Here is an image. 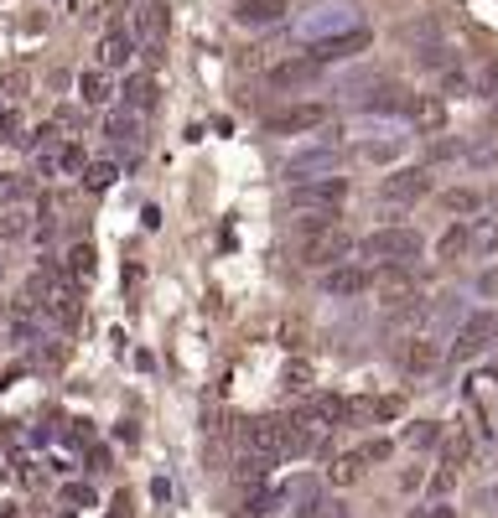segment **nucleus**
Here are the masks:
<instances>
[{"instance_id":"ddd939ff","label":"nucleus","mask_w":498,"mask_h":518,"mask_svg":"<svg viewBox=\"0 0 498 518\" xmlns=\"http://www.w3.org/2000/svg\"><path fill=\"white\" fill-rule=\"evenodd\" d=\"M431 192V171L426 166H405V171H394L390 182H384V203L405 207V203H420Z\"/></svg>"},{"instance_id":"7c9ffc66","label":"nucleus","mask_w":498,"mask_h":518,"mask_svg":"<svg viewBox=\"0 0 498 518\" xmlns=\"http://www.w3.org/2000/svg\"><path fill=\"white\" fill-rule=\"evenodd\" d=\"M436 203L447 207V213H477V192H473V186H447Z\"/></svg>"},{"instance_id":"c03bdc74","label":"nucleus","mask_w":498,"mask_h":518,"mask_svg":"<svg viewBox=\"0 0 498 518\" xmlns=\"http://www.w3.org/2000/svg\"><path fill=\"white\" fill-rule=\"evenodd\" d=\"M364 156H369V161H390L394 145H390V141H374V145H364Z\"/></svg>"},{"instance_id":"6ab92c4d","label":"nucleus","mask_w":498,"mask_h":518,"mask_svg":"<svg viewBox=\"0 0 498 518\" xmlns=\"http://www.w3.org/2000/svg\"><path fill=\"white\" fill-rule=\"evenodd\" d=\"M78 99L88 104V109H109V104H115V78H109L104 68H88L78 78Z\"/></svg>"},{"instance_id":"6e6552de","label":"nucleus","mask_w":498,"mask_h":518,"mask_svg":"<svg viewBox=\"0 0 498 518\" xmlns=\"http://www.w3.org/2000/svg\"><path fill=\"white\" fill-rule=\"evenodd\" d=\"M374 286V269L369 265H332V269H322V290L327 295H337V301H353V295H364V290Z\"/></svg>"},{"instance_id":"4468645a","label":"nucleus","mask_w":498,"mask_h":518,"mask_svg":"<svg viewBox=\"0 0 498 518\" xmlns=\"http://www.w3.org/2000/svg\"><path fill=\"white\" fill-rule=\"evenodd\" d=\"M358 104H364L369 114H410L415 94L405 88V83H374V88H369Z\"/></svg>"},{"instance_id":"a878e982","label":"nucleus","mask_w":498,"mask_h":518,"mask_svg":"<svg viewBox=\"0 0 498 518\" xmlns=\"http://www.w3.org/2000/svg\"><path fill=\"white\" fill-rule=\"evenodd\" d=\"M462 254H467V223H452L441 239H436V259L452 265V259H462Z\"/></svg>"},{"instance_id":"cd10ccee","label":"nucleus","mask_w":498,"mask_h":518,"mask_svg":"<svg viewBox=\"0 0 498 518\" xmlns=\"http://www.w3.org/2000/svg\"><path fill=\"white\" fill-rule=\"evenodd\" d=\"M358 472H364V456H358V446H353V451H343L337 461H332L327 482H332V487H348V482H353Z\"/></svg>"},{"instance_id":"dca6fc26","label":"nucleus","mask_w":498,"mask_h":518,"mask_svg":"<svg viewBox=\"0 0 498 518\" xmlns=\"http://www.w3.org/2000/svg\"><path fill=\"white\" fill-rule=\"evenodd\" d=\"M94 52H99V68H104V73L130 68V58H135V37H130V32H104Z\"/></svg>"},{"instance_id":"4c0bfd02","label":"nucleus","mask_w":498,"mask_h":518,"mask_svg":"<svg viewBox=\"0 0 498 518\" xmlns=\"http://www.w3.org/2000/svg\"><path fill=\"white\" fill-rule=\"evenodd\" d=\"M477 94H498V58L483 62V73H477Z\"/></svg>"},{"instance_id":"c756f323","label":"nucleus","mask_w":498,"mask_h":518,"mask_svg":"<svg viewBox=\"0 0 498 518\" xmlns=\"http://www.w3.org/2000/svg\"><path fill=\"white\" fill-rule=\"evenodd\" d=\"M32 197V177H16V171H0V203H26Z\"/></svg>"},{"instance_id":"79ce46f5","label":"nucleus","mask_w":498,"mask_h":518,"mask_svg":"<svg viewBox=\"0 0 498 518\" xmlns=\"http://www.w3.org/2000/svg\"><path fill=\"white\" fill-rule=\"evenodd\" d=\"M420 62H426V68H441V73H447V68H452V52H441V47H426V52H420Z\"/></svg>"},{"instance_id":"72a5a7b5","label":"nucleus","mask_w":498,"mask_h":518,"mask_svg":"<svg viewBox=\"0 0 498 518\" xmlns=\"http://www.w3.org/2000/svg\"><path fill=\"white\" fill-rule=\"evenodd\" d=\"M358 456H364V467H369V461H390L394 441H364V446H358Z\"/></svg>"},{"instance_id":"c9c22d12","label":"nucleus","mask_w":498,"mask_h":518,"mask_svg":"<svg viewBox=\"0 0 498 518\" xmlns=\"http://www.w3.org/2000/svg\"><path fill=\"white\" fill-rule=\"evenodd\" d=\"M26 228H32V218H26V213H5V218H0V233H5V239H21V233H26Z\"/></svg>"},{"instance_id":"aec40b11","label":"nucleus","mask_w":498,"mask_h":518,"mask_svg":"<svg viewBox=\"0 0 498 518\" xmlns=\"http://www.w3.org/2000/svg\"><path fill=\"white\" fill-rule=\"evenodd\" d=\"M467 254H477V259L498 254V218H473L467 223Z\"/></svg>"},{"instance_id":"bb28decb","label":"nucleus","mask_w":498,"mask_h":518,"mask_svg":"<svg viewBox=\"0 0 498 518\" xmlns=\"http://www.w3.org/2000/svg\"><path fill=\"white\" fill-rule=\"evenodd\" d=\"M52 166H58V177H73V171H83V166H88V156H83L78 141H62L58 150H52Z\"/></svg>"},{"instance_id":"393cba45","label":"nucleus","mask_w":498,"mask_h":518,"mask_svg":"<svg viewBox=\"0 0 498 518\" xmlns=\"http://www.w3.org/2000/svg\"><path fill=\"white\" fill-rule=\"evenodd\" d=\"M156 99H161V88H156V78H130L124 83V104L141 114V109H156Z\"/></svg>"},{"instance_id":"39448f33","label":"nucleus","mask_w":498,"mask_h":518,"mask_svg":"<svg viewBox=\"0 0 498 518\" xmlns=\"http://www.w3.org/2000/svg\"><path fill=\"white\" fill-rule=\"evenodd\" d=\"M130 37L141 41L145 52H161V41H166V5L161 0H135V11H130Z\"/></svg>"},{"instance_id":"f3484780","label":"nucleus","mask_w":498,"mask_h":518,"mask_svg":"<svg viewBox=\"0 0 498 518\" xmlns=\"http://www.w3.org/2000/svg\"><path fill=\"white\" fill-rule=\"evenodd\" d=\"M317 68H322V62H311V58L275 62V68H270V88H307V83L317 78Z\"/></svg>"},{"instance_id":"f03ea898","label":"nucleus","mask_w":498,"mask_h":518,"mask_svg":"<svg viewBox=\"0 0 498 518\" xmlns=\"http://www.w3.org/2000/svg\"><path fill=\"white\" fill-rule=\"evenodd\" d=\"M426 249V239L415 233V228H379V233H369L364 244H353V254L358 259H379V265H410L415 254Z\"/></svg>"},{"instance_id":"4be33fe9","label":"nucleus","mask_w":498,"mask_h":518,"mask_svg":"<svg viewBox=\"0 0 498 518\" xmlns=\"http://www.w3.org/2000/svg\"><path fill=\"white\" fill-rule=\"evenodd\" d=\"M62 269L73 275V280H94V269H99V254H94V244H73L68 249V259H62Z\"/></svg>"},{"instance_id":"20e7f679","label":"nucleus","mask_w":498,"mask_h":518,"mask_svg":"<svg viewBox=\"0 0 498 518\" xmlns=\"http://www.w3.org/2000/svg\"><path fill=\"white\" fill-rule=\"evenodd\" d=\"M301 259H307V269H332V265H348L353 259V233L348 228H317V233H307V244H301Z\"/></svg>"},{"instance_id":"a211bd4d","label":"nucleus","mask_w":498,"mask_h":518,"mask_svg":"<svg viewBox=\"0 0 498 518\" xmlns=\"http://www.w3.org/2000/svg\"><path fill=\"white\" fill-rule=\"evenodd\" d=\"M286 0H234V16L244 26H275V21H286Z\"/></svg>"},{"instance_id":"412c9836","label":"nucleus","mask_w":498,"mask_h":518,"mask_svg":"<svg viewBox=\"0 0 498 518\" xmlns=\"http://www.w3.org/2000/svg\"><path fill=\"white\" fill-rule=\"evenodd\" d=\"M467 461H473V435L467 431L441 435V467H447V472H462Z\"/></svg>"},{"instance_id":"37998d69","label":"nucleus","mask_w":498,"mask_h":518,"mask_svg":"<svg viewBox=\"0 0 498 518\" xmlns=\"http://www.w3.org/2000/svg\"><path fill=\"white\" fill-rule=\"evenodd\" d=\"M400 410H405V399H400V394H390V399H379V404H374V414H379V420H394Z\"/></svg>"},{"instance_id":"58836bf2","label":"nucleus","mask_w":498,"mask_h":518,"mask_svg":"<svg viewBox=\"0 0 498 518\" xmlns=\"http://www.w3.org/2000/svg\"><path fill=\"white\" fill-rule=\"evenodd\" d=\"M0 141H5V145L21 141V114H16V109H5V114H0Z\"/></svg>"},{"instance_id":"e433bc0d","label":"nucleus","mask_w":498,"mask_h":518,"mask_svg":"<svg viewBox=\"0 0 498 518\" xmlns=\"http://www.w3.org/2000/svg\"><path fill=\"white\" fill-rule=\"evenodd\" d=\"M62 503H73V508H94V493H88L83 482H68V487H62Z\"/></svg>"},{"instance_id":"473e14b6","label":"nucleus","mask_w":498,"mask_h":518,"mask_svg":"<svg viewBox=\"0 0 498 518\" xmlns=\"http://www.w3.org/2000/svg\"><path fill=\"white\" fill-rule=\"evenodd\" d=\"M281 384H286V389H307V384H311V363H307V358H290L286 368H281Z\"/></svg>"},{"instance_id":"1a4fd4ad","label":"nucleus","mask_w":498,"mask_h":518,"mask_svg":"<svg viewBox=\"0 0 498 518\" xmlns=\"http://www.w3.org/2000/svg\"><path fill=\"white\" fill-rule=\"evenodd\" d=\"M337 161H343V150H337V145H311V150H301V156H290V161H286V177H290V182L332 177V171H337Z\"/></svg>"},{"instance_id":"49530a36","label":"nucleus","mask_w":498,"mask_h":518,"mask_svg":"<svg viewBox=\"0 0 498 518\" xmlns=\"http://www.w3.org/2000/svg\"><path fill=\"white\" fill-rule=\"evenodd\" d=\"M420 482H426V472H420V467H410V472L400 477V487H405V493H415V487H420Z\"/></svg>"},{"instance_id":"f8f14e48","label":"nucleus","mask_w":498,"mask_h":518,"mask_svg":"<svg viewBox=\"0 0 498 518\" xmlns=\"http://www.w3.org/2000/svg\"><path fill=\"white\" fill-rule=\"evenodd\" d=\"M353 26H358V16H353L348 5H322V11H311L296 32L307 41H322V37H337V32H353Z\"/></svg>"},{"instance_id":"7ed1b4c3","label":"nucleus","mask_w":498,"mask_h":518,"mask_svg":"<svg viewBox=\"0 0 498 518\" xmlns=\"http://www.w3.org/2000/svg\"><path fill=\"white\" fill-rule=\"evenodd\" d=\"M343 197H348V182H343V177H307V182L290 186L286 203L296 207V213H337Z\"/></svg>"},{"instance_id":"0eeeda50","label":"nucleus","mask_w":498,"mask_h":518,"mask_svg":"<svg viewBox=\"0 0 498 518\" xmlns=\"http://www.w3.org/2000/svg\"><path fill=\"white\" fill-rule=\"evenodd\" d=\"M322 120H327V104H290L281 114H270L265 130L270 135H311Z\"/></svg>"},{"instance_id":"f704fd0d","label":"nucleus","mask_w":498,"mask_h":518,"mask_svg":"<svg viewBox=\"0 0 498 518\" xmlns=\"http://www.w3.org/2000/svg\"><path fill=\"white\" fill-rule=\"evenodd\" d=\"M426 487H431V503H441V497L456 487V472H447V467H441V472H431V482H426Z\"/></svg>"},{"instance_id":"f257e3e1","label":"nucleus","mask_w":498,"mask_h":518,"mask_svg":"<svg viewBox=\"0 0 498 518\" xmlns=\"http://www.w3.org/2000/svg\"><path fill=\"white\" fill-rule=\"evenodd\" d=\"M244 441H249V451L275 456V461H290V456H307L311 446H322V441H317L307 425H296V420H281V414L249 420V425H244Z\"/></svg>"},{"instance_id":"b1692460","label":"nucleus","mask_w":498,"mask_h":518,"mask_svg":"<svg viewBox=\"0 0 498 518\" xmlns=\"http://www.w3.org/2000/svg\"><path fill=\"white\" fill-rule=\"evenodd\" d=\"M104 135L115 145H130L135 141V109H109V114H104Z\"/></svg>"},{"instance_id":"09e8293b","label":"nucleus","mask_w":498,"mask_h":518,"mask_svg":"<svg viewBox=\"0 0 498 518\" xmlns=\"http://www.w3.org/2000/svg\"><path fill=\"white\" fill-rule=\"evenodd\" d=\"M0 269H5V249H0Z\"/></svg>"},{"instance_id":"423d86ee","label":"nucleus","mask_w":498,"mask_h":518,"mask_svg":"<svg viewBox=\"0 0 498 518\" xmlns=\"http://www.w3.org/2000/svg\"><path fill=\"white\" fill-rule=\"evenodd\" d=\"M369 26H353V32H337V37H322L311 41V62H343V58H358V52H369Z\"/></svg>"},{"instance_id":"c85d7f7f","label":"nucleus","mask_w":498,"mask_h":518,"mask_svg":"<svg viewBox=\"0 0 498 518\" xmlns=\"http://www.w3.org/2000/svg\"><path fill=\"white\" fill-rule=\"evenodd\" d=\"M410 114H415V124L420 130H441V99H431V94H415V104H410Z\"/></svg>"},{"instance_id":"de8ad7c7","label":"nucleus","mask_w":498,"mask_h":518,"mask_svg":"<svg viewBox=\"0 0 498 518\" xmlns=\"http://www.w3.org/2000/svg\"><path fill=\"white\" fill-rule=\"evenodd\" d=\"M88 467H94V472H104V467H109V451H104V446H94V451H88Z\"/></svg>"},{"instance_id":"9b49d317","label":"nucleus","mask_w":498,"mask_h":518,"mask_svg":"<svg viewBox=\"0 0 498 518\" xmlns=\"http://www.w3.org/2000/svg\"><path fill=\"white\" fill-rule=\"evenodd\" d=\"M348 414H358L348 399H337V394H311L307 404L296 410V425H307V431L311 425H343Z\"/></svg>"},{"instance_id":"a18cd8bd","label":"nucleus","mask_w":498,"mask_h":518,"mask_svg":"<svg viewBox=\"0 0 498 518\" xmlns=\"http://www.w3.org/2000/svg\"><path fill=\"white\" fill-rule=\"evenodd\" d=\"M21 94H26V73H11L5 78V99H21Z\"/></svg>"},{"instance_id":"2f4dec72","label":"nucleus","mask_w":498,"mask_h":518,"mask_svg":"<svg viewBox=\"0 0 498 518\" xmlns=\"http://www.w3.org/2000/svg\"><path fill=\"white\" fill-rule=\"evenodd\" d=\"M109 182H115V161H88L83 166V186H88V192H104Z\"/></svg>"},{"instance_id":"a19ab883","label":"nucleus","mask_w":498,"mask_h":518,"mask_svg":"<svg viewBox=\"0 0 498 518\" xmlns=\"http://www.w3.org/2000/svg\"><path fill=\"white\" fill-rule=\"evenodd\" d=\"M477 295H488V301H498V265L477 275Z\"/></svg>"},{"instance_id":"5701e85b","label":"nucleus","mask_w":498,"mask_h":518,"mask_svg":"<svg viewBox=\"0 0 498 518\" xmlns=\"http://www.w3.org/2000/svg\"><path fill=\"white\" fill-rule=\"evenodd\" d=\"M270 467H275V456H260V451H249V456H239V467H234V477L244 482V487H260L270 477Z\"/></svg>"},{"instance_id":"8fccbe9b","label":"nucleus","mask_w":498,"mask_h":518,"mask_svg":"<svg viewBox=\"0 0 498 518\" xmlns=\"http://www.w3.org/2000/svg\"><path fill=\"white\" fill-rule=\"evenodd\" d=\"M493 120H498V99H493Z\"/></svg>"},{"instance_id":"9d476101","label":"nucleus","mask_w":498,"mask_h":518,"mask_svg":"<svg viewBox=\"0 0 498 518\" xmlns=\"http://www.w3.org/2000/svg\"><path fill=\"white\" fill-rule=\"evenodd\" d=\"M493 337H498V316H488V311H477V316H467V322H462V332H456V348H452V358L462 363V358H473V352L493 348Z\"/></svg>"},{"instance_id":"2eb2a0df","label":"nucleus","mask_w":498,"mask_h":518,"mask_svg":"<svg viewBox=\"0 0 498 518\" xmlns=\"http://www.w3.org/2000/svg\"><path fill=\"white\" fill-rule=\"evenodd\" d=\"M400 368L415 373V378H426V373H436V363H441V348H436L431 337H410V342H400Z\"/></svg>"},{"instance_id":"ea45409f","label":"nucleus","mask_w":498,"mask_h":518,"mask_svg":"<svg viewBox=\"0 0 498 518\" xmlns=\"http://www.w3.org/2000/svg\"><path fill=\"white\" fill-rule=\"evenodd\" d=\"M410 441H415V446H436V441H441V431H436L431 420H415V431H410Z\"/></svg>"}]
</instances>
